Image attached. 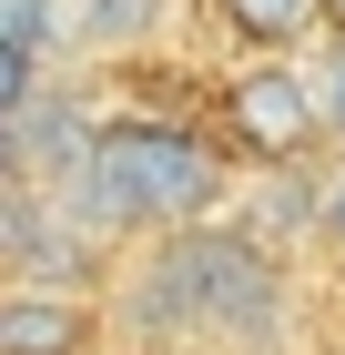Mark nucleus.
<instances>
[{
  "label": "nucleus",
  "mask_w": 345,
  "mask_h": 355,
  "mask_svg": "<svg viewBox=\"0 0 345 355\" xmlns=\"http://www.w3.org/2000/svg\"><path fill=\"white\" fill-rule=\"evenodd\" d=\"M234 234H254L264 254H325V173H305V163H244V183H234Z\"/></svg>",
  "instance_id": "obj_4"
},
{
  "label": "nucleus",
  "mask_w": 345,
  "mask_h": 355,
  "mask_svg": "<svg viewBox=\"0 0 345 355\" xmlns=\"http://www.w3.org/2000/svg\"><path fill=\"white\" fill-rule=\"evenodd\" d=\"M112 295L71 274H10L0 284V355H102Z\"/></svg>",
  "instance_id": "obj_3"
},
{
  "label": "nucleus",
  "mask_w": 345,
  "mask_h": 355,
  "mask_svg": "<svg viewBox=\"0 0 345 355\" xmlns=\"http://www.w3.org/2000/svg\"><path fill=\"white\" fill-rule=\"evenodd\" d=\"M213 10H224V31H234L244 51H305V41H315V21H325V0H213Z\"/></svg>",
  "instance_id": "obj_5"
},
{
  "label": "nucleus",
  "mask_w": 345,
  "mask_h": 355,
  "mask_svg": "<svg viewBox=\"0 0 345 355\" xmlns=\"http://www.w3.org/2000/svg\"><path fill=\"white\" fill-rule=\"evenodd\" d=\"M305 82H315L325 142H345V41H335V31H325V51H305Z\"/></svg>",
  "instance_id": "obj_7"
},
{
  "label": "nucleus",
  "mask_w": 345,
  "mask_h": 355,
  "mask_svg": "<svg viewBox=\"0 0 345 355\" xmlns=\"http://www.w3.org/2000/svg\"><path fill=\"white\" fill-rule=\"evenodd\" d=\"M325 254H345V153L325 163Z\"/></svg>",
  "instance_id": "obj_8"
},
{
  "label": "nucleus",
  "mask_w": 345,
  "mask_h": 355,
  "mask_svg": "<svg viewBox=\"0 0 345 355\" xmlns=\"http://www.w3.org/2000/svg\"><path fill=\"white\" fill-rule=\"evenodd\" d=\"M224 132L244 142V163H305L325 142V112H315L305 61H244L234 82H224Z\"/></svg>",
  "instance_id": "obj_2"
},
{
  "label": "nucleus",
  "mask_w": 345,
  "mask_h": 355,
  "mask_svg": "<svg viewBox=\"0 0 345 355\" xmlns=\"http://www.w3.org/2000/svg\"><path fill=\"white\" fill-rule=\"evenodd\" d=\"M183 254V304H193V355H264L294 325V274L285 254H264L234 223H203V234H173Z\"/></svg>",
  "instance_id": "obj_1"
},
{
  "label": "nucleus",
  "mask_w": 345,
  "mask_h": 355,
  "mask_svg": "<svg viewBox=\"0 0 345 355\" xmlns=\"http://www.w3.org/2000/svg\"><path fill=\"white\" fill-rule=\"evenodd\" d=\"M325 31H335V41H345V0H325Z\"/></svg>",
  "instance_id": "obj_9"
},
{
  "label": "nucleus",
  "mask_w": 345,
  "mask_h": 355,
  "mask_svg": "<svg viewBox=\"0 0 345 355\" xmlns=\"http://www.w3.org/2000/svg\"><path fill=\"white\" fill-rule=\"evenodd\" d=\"M162 10L173 0H71V51H133L142 31H162Z\"/></svg>",
  "instance_id": "obj_6"
}]
</instances>
